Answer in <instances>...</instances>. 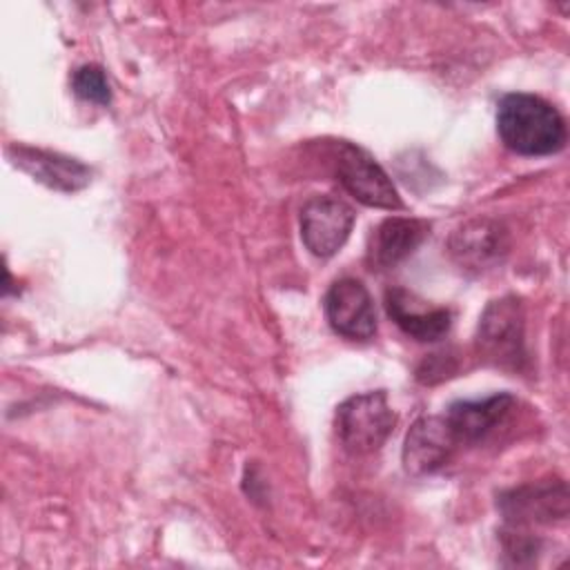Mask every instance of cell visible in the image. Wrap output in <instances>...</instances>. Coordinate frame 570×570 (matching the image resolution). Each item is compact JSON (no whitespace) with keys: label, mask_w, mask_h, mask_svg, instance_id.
Returning <instances> with one entry per match:
<instances>
[{"label":"cell","mask_w":570,"mask_h":570,"mask_svg":"<svg viewBox=\"0 0 570 570\" xmlns=\"http://www.w3.org/2000/svg\"><path fill=\"white\" fill-rule=\"evenodd\" d=\"M497 134L519 156H550L566 147V120L554 105L534 94H505L497 105Z\"/></svg>","instance_id":"1"},{"label":"cell","mask_w":570,"mask_h":570,"mask_svg":"<svg viewBox=\"0 0 570 570\" xmlns=\"http://www.w3.org/2000/svg\"><path fill=\"white\" fill-rule=\"evenodd\" d=\"M476 352L492 365L523 370L525 352V314L517 296L490 301L476 327Z\"/></svg>","instance_id":"2"},{"label":"cell","mask_w":570,"mask_h":570,"mask_svg":"<svg viewBox=\"0 0 570 570\" xmlns=\"http://www.w3.org/2000/svg\"><path fill=\"white\" fill-rule=\"evenodd\" d=\"M396 425V414L383 390L363 392L345 399L336 407L334 430L341 445L352 454L376 452Z\"/></svg>","instance_id":"3"},{"label":"cell","mask_w":570,"mask_h":570,"mask_svg":"<svg viewBox=\"0 0 570 570\" xmlns=\"http://www.w3.org/2000/svg\"><path fill=\"white\" fill-rule=\"evenodd\" d=\"M334 174L347 194H352L358 203L376 209H401V196L392 185V178L385 169L367 154L363 147L354 142H336L334 147Z\"/></svg>","instance_id":"4"},{"label":"cell","mask_w":570,"mask_h":570,"mask_svg":"<svg viewBox=\"0 0 570 570\" xmlns=\"http://www.w3.org/2000/svg\"><path fill=\"white\" fill-rule=\"evenodd\" d=\"M354 209L334 196H312L301 207L303 245L318 258L334 256L354 227Z\"/></svg>","instance_id":"5"},{"label":"cell","mask_w":570,"mask_h":570,"mask_svg":"<svg viewBox=\"0 0 570 570\" xmlns=\"http://www.w3.org/2000/svg\"><path fill=\"white\" fill-rule=\"evenodd\" d=\"M448 249L452 261L463 272L481 274L497 267L505 258L510 236L508 229L494 218H472L452 232Z\"/></svg>","instance_id":"6"},{"label":"cell","mask_w":570,"mask_h":570,"mask_svg":"<svg viewBox=\"0 0 570 570\" xmlns=\"http://www.w3.org/2000/svg\"><path fill=\"white\" fill-rule=\"evenodd\" d=\"M332 330L350 341H370L376 334V309L372 294L358 278H338L323 298Z\"/></svg>","instance_id":"7"},{"label":"cell","mask_w":570,"mask_h":570,"mask_svg":"<svg viewBox=\"0 0 570 570\" xmlns=\"http://www.w3.org/2000/svg\"><path fill=\"white\" fill-rule=\"evenodd\" d=\"M497 505L503 519L517 528L563 521L568 517V485L561 479L519 485L501 492Z\"/></svg>","instance_id":"8"},{"label":"cell","mask_w":570,"mask_h":570,"mask_svg":"<svg viewBox=\"0 0 570 570\" xmlns=\"http://www.w3.org/2000/svg\"><path fill=\"white\" fill-rule=\"evenodd\" d=\"M459 441L441 416H421L412 423L403 443V468L412 476H425L441 470L459 450Z\"/></svg>","instance_id":"9"},{"label":"cell","mask_w":570,"mask_h":570,"mask_svg":"<svg viewBox=\"0 0 570 570\" xmlns=\"http://www.w3.org/2000/svg\"><path fill=\"white\" fill-rule=\"evenodd\" d=\"M7 158L33 180L58 191H78L91 180V169L85 163L58 151L29 145H9Z\"/></svg>","instance_id":"10"},{"label":"cell","mask_w":570,"mask_h":570,"mask_svg":"<svg viewBox=\"0 0 570 570\" xmlns=\"http://www.w3.org/2000/svg\"><path fill=\"white\" fill-rule=\"evenodd\" d=\"M385 312L394 325L414 341H441L452 327V312L448 307L428 305L405 287H390L385 292Z\"/></svg>","instance_id":"11"},{"label":"cell","mask_w":570,"mask_h":570,"mask_svg":"<svg viewBox=\"0 0 570 570\" xmlns=\"http://www.w3.org/2000/svg\"><path fill=\"white\" fill-rule=\"evenodd\" d=\"M430 223L421 218L390 216L381 220L367 240V263L372 269H392L410 258L430 236Z\"/></svg>","instance_id":"12"},{"label":"cell","mask_w":570,"mask_h":570,"mask_svg":"<svg viewBox=\"0 0 570 570\" xmlns=\"http://www.w3.org/2000/svg\"><path fill=\"white\" fill-rule=\"evenodd\" d=\"M517 399L499 392L476 401H454L443 414L459 441V445H474L488 439L512 414Z\"/></svg>","instance_id":"13"},{"label":"cell","mask_w":570,"mask_h":570,"mask_svg":"<svg viewBox=\"0 0 570 570\" xmlns=\"http://www.w3.org/2000/svg\"><path fill=\"white\" fill-rule=\"evenodd\" d=\"M71 87H73V94L78 98L87 100V102H94V105H100V107L111 102V89H109L107 76L98 65L78 67L73 71Z\"/></svg>","instance_id":"14"}]
</instances>
